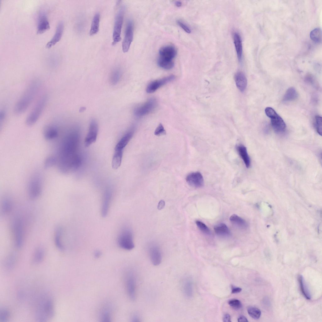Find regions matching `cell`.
Wrapping results in <instances>:
<instances>
[{
    "instance_id": "1",
    "label": "cell",
    "mask_w": 322,
    "mask_h": 322,
    "mask_svg": "<svg viewBox=\"0 0 322 322\" xmlns=\"http://www.w3.org/2000/svg\"><path fill=\"white\" fill-rule=\"evenodd\" d=\"M78 136L76 130H73L63 139L60 146L58 160V168L62 173H67L80 161L75 153Z\"/></svg>"
},
{
    "instance_id": "2",
    "label": "cell",
    "mask_w": 322,
    "mask_h": 322,
    "mask_svg": "<svg viewBox=\"0 0 322 322\" xmlns=\"http://www.w3.org/2000/svg\"><path fill=\"white\" fill-rule=\"evenodd\" d=\"M40 81L36 79L31 81L16 103L14 109L16 115H19L27 109L36 96L41 85Z\"/></svg>"
},
{
    "instance_id": "3",
    "label": "cell",
    "mask_w": 322,
    "mask_h": 322,
    "mask_svg": "<svg viewBox=\"0 0 322 322\" xmlns=\"http://www.w3.org/2000/svg\"><path fill=\"white\" fill-rule=\"evenodd\" d=\"M177 53L175 47L171 45H167L161 47L159 51V56L157 60L158 65L161 68L167 70L172 69L174 66L173 59Z\"/></svg>"
},
{
    "instance_id": "4",
    "label": "cell",
    "mask_w": 322,
    "mask_h": 322,
    "mask_svg": "<svg viewBox=\"0 0 322 322\" xmlns=\"http://www.w3.org/2000/svg\"><path fill=\"white\" fill-rule=\"evenodd\" d=\"M117 241L118 246L123 249L130 250L134 248L133 234L130 228L128 226L123 227L118 235Z\"/></svg>"
},
{
    "instance_id": "5",
    "label": "cell",
    "mask_w": 322,
    "mask_h": 322,
    "mask_svg": "<svg viewBox=\"0 0 322 322\" xmlns=\"http://www.w3.org/2000/svg\"><path fill=\"white\" fill-rule=\"evenodd\" d=\"M47 101L46 95L43 96L38 100L26 118L25 123L27 126H31L37 121L44 109Z\"/></svg>"
},
{
    "instance_id": "6",
    "label": "cell",
    "mask_w": 322,
    "mask_h": 322,
    "mask_svg": "<svg viewBox=\"0 0 322 322\" xmlns=\"http://www.w3.org/2000/svg\"><path fill=\"white\" fill-rule=\"evenodd\" d=\"M265 112L266 115L270 119L271 125L274 131L278 133L283 132L286 126L282 118L271 107L266 108Z\"/></svg>"
},
{
    "instance_id": "7",
    "label": "cell",
    "mask_w": 322,
    "mask_h": 322,
    "mask_svg": "<svg viewBox=\"0 0 322 322\" xmlns=\"http://www.w3.org/2000/svg\"><path fill=\"white\" fill-rule=\"evenodd\" d=\"M42 191V183L40 176L37 175H35L31 178L28 184V196L31 199H36L40 196Z\"/></svg>"
},
{
    "instance_id": "8",
    "label": "cell",
    "mask_w": 322,
    "mask_h": 322,
    "mask_svg": "<svg viewBox=\"0 0 322 322\" xmlns=\"http://www.w3.org/2000/svg\"><path fill=\"white\" fill-rule=\"evenodd\" d=\"M125 10L124 7H122L116 15L113 35L112 45H114L121 40V33Z\"/></svg>"
},
{
    "instance_id": "9",
    "label": "cell",
    "mask_w": 322,
    "mask_h": 322,
    "mask_svg": "<svg viewBox=\"0 0 322 322\" xmlns=\"http://www.w3.org/2000/svg\"><path fill=\"white\" fill-rule=\"evenodd\" d=\"M40 305L37 315L38 319L40 321H45L48 318L53 316L54 314L53 304L50 299H48L42 303Z\"/></svg>"
},
{
    "instance_id": "10",
    "label": "cell",
    "mask_w": 322,
    "mask_h": 322,
    "mask_svg": "<svg viewBox=\"0 0 322 322\" xmlns=\"http://www.w3.org/2000/svg\"><path fill=\"white\" fill-rule=\"evenodd\" d=\"M13 225L15 245L17 248H19L22 246L24 240L23 228L21 220L19 218H16Z\"/></svg>"
},
{
    "instance_id": "11",
    "label": "cell",
    "mask_w": 322,
    "mask_h": 322,
    "mask_svg": "<svg viewBox=\"0 0 322 322\" xmlns=\"http://www.w3.org/2000/svg\"><path fill=\"white\" fill-rule=\"evenodd\" d=\"M157 105L156 99L150 98L143 104L136 107L134 110V114L137 117L147 115L153 111L156 108Z\"/></svg>"
},
{
    "instance_id": "12",
    "label": "cell",
    "mask_w": 322,
    "mask_h": 322,
    "mask_svg": "<svg viewBox=\"0 0 322 322\" xmlns=\"http://www.w3.org/2000/svg\"><path fill=\"white\" fill-rule=\"evenodd\" d=\"M98 130V127L97 122L94 119H92L90 123L88 132L84 141V144L86 147L89 146L96 142Z\"/></svg>"
},
{
    "instance_id": "13",
    "label": "cell",
    "mask_w": 322,
    "mask_h": 322,
    "mask_svg": "<svg viewBox=\"0 0 322 322\" xmlns=\"http://www.w3.org/2000/svg\"><path fill=\"white\" fill-rule=\"evenodd\" d=\"M133 23L131 20H129L126 25L125 36L122 44V50L124 53H126L128 51L133 41Z\"/></svg>"
},
{
    "instance_id": "14",
    "label": "cell",
    "mask_w": 322,
    "mask_h": 322,
    "mask_svg": "<svg viewBox=\"0 0 322 322\" xmlns=\"http://www.w3.org/2000/svg\"><path fill=\"white\" fill-rule=\"evenodd\" d=\"M175 79L174 75H171L152 81L147 86L146 92L148 93H153L162 86L173 80Z\"/></svg>"
},
{
    "instance_id": "15",
    "label": "cell",
    "mask_w": 322,
    "mask_h": 322,
    "mask_svg": "<svg viewBox=\"0 0 322 322\" xmlns=\"http://www.w3.org/2000/svg\"><path fill=\"white\" fill-rule=\"evenodd\" d=\"M187 183L191 186L195 188H200L204 185V180L202 174L199 172L191 173L186 178Z\"/></svg>"
},
{
    "instance_id": "16",
    "label": "cell",
    "mask_w": 322,
    "mask_h": 322,
    "mask_svg": "<svg viewBox=\"0 0 322 322\" xmlns=\"http://www.w3.org/2000/svg\"><path fill=\"white\" fill-rule=\"evenodd\" d=\"M149 255L152 264L154 265H159L162 260V255L159 246L155 243H151L149 247Z\"/></svg>"
},
{
    "instance_id": "17",
    "label": "cell",
    "mask_w": 322,
    "mask_h": 322,
    "mask_svg": "<svg viewBox=\"0 0 322 322\" xmlns=\"http://www.w3.org/2000/svg\"><path fill=\"white\" fill-rule=\"evenodd\" d=\"M50 28V25L46 12L41 10L38 18L37 34H42Z\"/></svg>"
},
{
    "instance_id": "18",
    "label": "cell",
    "mask_w": 322,
    "mask_h": 322,
    "mask_svg": "<svg viewBox=\"0 0 322 322\" xmlns=\"http://www.w3.org/2000/svg\"><path fill=\"white\" fill-rule=\"evenodd\" d=\"M126 285L129 297L134 300L136 298V282L134 275L132 272H130L126 275Z\"/></svg>"
},
{
    "instance_id": "19",
    "label": "cell",
    "mask_w": 322,
    "mask_h": 322,
    "mask_svg": "<svg viewBox=\"0 0 322 322\" xmlns=\"http://www.w3.org/2000/svg\"><path fill=\"white\" fill-rule=\"evenodd\" d=\"M112 197L111 190L109 189L106 190L103 195L101 207V214L103 217H105L108 214Z\"/></svg>"
},
{
    "instance_id": "20",
    "label": "cell",
    "mask_w": 322,
    "mask_h": 322,
    "mask_svg": "<svg viewBox=\"0 0 322 322\" xmlns=\"http://www.w3.org/2000/svg\"><path fill=\"white\" fill-rule=\"evenodd\" d=\"M64 24L62 21L58 23L56 30L55 33L51 40L47 42L46 47L49 48L58 42L60 40L63 32Z\"/></svg>"
},
{
    "instance_id": "21",
    "label": "cell",
    "mask_w": 322,
    "mask_h": 322,
    "mask_svg": "<svg viewBox=\"0 0 322 322\" xmlns=\"http://www.w3.org/2000/svg\"><path fill=\"white\" fill-rule=\"evenodd\" d=\"M134 132V128H132L121 139L115 146V150H123L132 137Z\"/></svg>"
},
{
    "instance_id": "22",
    "label": "cell",
    "mask_w": 322,
    "mask_h": 322,
    "mask_svg": "<svg viewBox=\"0 0 322 322\" xmlns=\"http://www.w3.org/2000/svg\"><path fill=\"white\" fill-rule=\"evenodd\" d=\"M236 86L241 92H244L247 86V79L244 74L242 72H237L235 76Z\"/></svg>"
},
{
    "instance_id": "23",
    "label": "cell",
    "mask_w": 322,
    "mask_h": 322,
    "mask_svg": "<svg viewBox=\"0 0 322 322\" xmlns=\"http://www.w3.org/2000/svg\"><path fill=\"white\" fill-rule=\"evenodd\" d=\"M58 131L56 126L53 125H49L45 128L43 136L45 139L47 140H53L58 136Z\"/></svg>"
},
{
    "instance_id": "24",
    "label": "cell",
    "mask_w": 322,
    "mask_h": 322,
    "mask_svg": "<svg viewBox=\"0 0 322 322\" xmlns=\"http://www.w3.org/2000/svg\"><path fill=\"white\" fill-rule=\"evenodd\" d=\"M236 149L246 166L247 168H249L251 165V161L246 147L244 145H240L236 146Z\"/></svg>"
},
{
    "instance_id": "25",
    "label": "cell",
    "mask_w": 322,
    "mask_h": 322,
    "mask_svg": "<svg viewBox=\"0 0 322 322\" xmlns=\"http://www.w3.org/2000/svg\"><path fill=\"white\" fill-rule=\"evenodd\" d=\"M233 38L237 58L238 60L240 61L242 59V39L240 35L236 32L234 33Z\"/></svg>"
},
{
    "instance_id": "26",
    "label": "cell",
    "mask_w": 322,
    "mask_h": 322,
    "mask_svg": "<svg viewBox=\"0 0 322 322\" xmlns=\"http://www.w3.org/2000/svg\"><path fill=\"white\" fill-rule=\"evenodd\" d=\"M62 229L60 227L56 229L55 233L54 241L56 247L60 251H63L64 249L62 240Z\"/></svg>"
},
{
    "instance_id": "27",
    "label": "cell",
    "mask_w": 322,
    "mask_h": 322,
    "mask_svg": "<svg viewBox=\"0 0 322 322\" xmlns=\"http://www.w3.org/2000/svg\"><path fill=\"white\" fill-rule=\"evenodd\" d=\"M230 222L236 226L242 229H245L247 225L246 221L236 214H234L230 218Z\"/></svg>"
},
{
    "instance_id": "28",
    "label": "cell",
    "mask_w": 322,
    "mask_h": 322,
    "mask_svg": "<svg viewBox=\"0 0 322 322\" xmlns=\"http://www.w3.org/2000/svg\"><path fill=\"white\" fill-rule=\"evenodd\" d=\"M123 153V150H115L112 162V166L113 169H117L120 166Z\"/></svg>"
},
{
    "instance_id": "29",
    "label": "cell",
    "mask_w": 322,
    "mask_h": 322,
    "mask_svg": "<svg viewBox=\"0 0 322 322\" xmlns=\"http://www.w3.org/2000/svg\"><path fill=\"white\" fill-rule=\"evenodd\" d=\"M214 230L218 235L226 236L230 235V231L227 226L225 224L221 223L214 226Z\"/></svg>"
},
{
    "instance_id": "30",
    "label": "cell",
    "mask_w": 322,
    "mask_h": 322,
    "mask_svg": "<svg viewBox=\"0 0 322 322\" xmlns=\"http://www.w3.org/2000/svg\"><path fill=\"white\" fill-rule=\"evenodd\" d=\"M122 75L121 68L117 67L112 71L110 76V81L113 85L117 84L120 81Z\"/></svg>"
},
{
    "instance_id": "31",
    "label": "cell",
    "mask_w": 322,
    "mask_h": 322,
    "mask_svg": "<svg viewBox=\"0 0 322 322\" xmlns=\"http://www.w3.org/2000/svg\"><path fill=\"white\" fill-rule=\"evenodd\" d=\"M298 97V94L296 89L293 87L289 88L286 92L283 98L285 102L292 101L296 100Z\"/></svg>"
},
{
    "instance_id": "32",
    "label": "cell",
    "mask_w": 322,
    "mask_h": 322,
    "mask_svg": "<svg viewBox=\"0 0 322 322\" xmlns=\"http://www.w3.org/2000/svg\"><path fill=\"white\" fill-rule=\"evenodd\" d=\"M100 15L98 13H97L93 18L89 34L91 36L96 34L99 30Z\"/></svg>"
},
{
    "instance_id": "33",
    "label": "cell",
    "mask_w": 322,
    "mask_h": 322,
    "mask_svg": "<svg viewBox=\"0 0 322 322\" xmlns=\"http://www.w3.org/2000/svg\"><path fill=\"white\" fill-rule=\"evenodd\" d=\"M100 318L102 321L108 322L111 320V309L108 305L103 307L100 313Z\"/></svg>"
},
{
    "instance_id": "34",
    "label": "cell",
    "mask_w": 322,
    "mask_h": 322,
    "mask_svg": "<svg viewBox=\"0 0 322 322\" xmlns=\"http://www.w3.org/2000/svg\"><path fill=\"white\" fill-rule=\"evenodd\" d=\"M298 279L302 293L307 299H310L311 298L310 294L304 281L303 277L302 275H300L298 276Z\"/></svg>"
},
{
    "instance_id": "35",
    "label": "cell",
    "mask_w": 322,
    "mask_h": 322,
    "mask_svg": "<svg viewBox=\"0 0 322 322\" xmlns=\"http://www.w3.org/2000/svg\"><path fill=\"white\" fill-rule=\"evenodd\" d=\"M311 39L316 43H320L322 41V30L320 28H316L310 32V34Z\"/></svg>"
},
{
    "instance_id": "36",
    "label": "cell",
    "mask_w": 322,
    "mask_h": 322,
    "mask_svg": "<svg viewBox=\"0 0 322 322\" xmlns=\"http://www.w3.org/2000/svg\"><path fill=\"white\" fill-rule=\"evenodd\" d=\"M12 202L9 198L6 197L3 200L1 208L3 214H6L9 213L12 209Z\"/></svg>"
},
{
    "instance_id": "37",
    "label": "cell",
    "mask_w": 322,
    "mask_h": 322,
    "mask_svg": "<svg viewBox=\"0 0 322 322\" xmlns=\"http://www.w3.org/2000/svg\"><path fill=\"white\" fill-rule=\"evenodd\" d=\"M45 251L41 247L38 248L36 250L33 256V261L35 264L40 263L44 258Z\"/></svg>"
},
{
    "instance_id": "38",
    "label": "cell",
    "mask_w": 322,
    "mask_h": 322,
    "mask_svg": "<svg viewBox=\"0 0 322 322\" xmlns=\"http://www.w3.org/2000/svg\"><path fill=\"white\" fill-rule=\"evenodd\" d=\"M183 287L185 295L188 297H191L192 294V286L190 280L186 279L184 282Z\"/></svg>"
},
{
    "instance_id": "39",
    "label": "cell",
    "mask_w": 322,
    "mask_h": 322,
    "mask_svg": "<svg viewBox=\"0 0 322 322\" xmlns=\"http://www.w3.org/2000/svg\"><path fill=\"white\" fill-rule=\"evenodd\" d=\"M247 310L249 315L253 319H258L260 317L261 312L258 308L251 307L248 308Z\"/></svg>"
},
{
    "instance_id": "40",
    "label": "cell",
    "mask_w": 322,
    "mask_h": 322,
    "mask_svg": "<svg viewBox=\"0 0 322 322\" xmlns=\"http://www.w3.org/2000/svg\"><path fill=\"white\" fill-rule=\"evenodd\" d=\"M58 159L54 156H49L45 159L44 162V167L47 169L52 167L57 162Z\"/></svg>"
},
{
    "instance_id": "41",
    "label": "cell",
    "mask_w": 322,
    "mask_h": 322,
    "mask_svg": "<svg viewBox=\"0 0 322 322\" xmlns=\"http://www.w3.org/2000/svg\"><path fill=\"white\" fill-rule=\"evenodd\" d=\"M196 224L198 228L202 232L208 235L210 234V230L203 222L199 220H197L196 221Z\"/></svg>"
},
{
    "instance_id": "42",
    "label": "cell",
    "mask_w": 322,
    "mask_h": 322,
    "mask_svg": "<svg viewBox=\"0 0 322 322\" xmlns=\"http://www.w3.org/2000/svg\"><path fill=\"white\" fill-rule=\"evenodd\" d=\"M228 304L233 309L235 310L240 309L242 306L241 302L236 299L230 300L228 302Z\"/></svg>"
},
{
    "instance_id": "43",
    "label": "cell",
    "mask_w": 322,
    "mask_h": 322,
    "mask_svg": "<svg viewBox=\"0 0 322 322\" xmlns=\"http://www.w3.org/2000/svg\"><path fill=\"white\" fill-rule=\"evenodd\" d=\"M315 127L318 133L320 136L322 135V119L321 116H316L315 117Z\"/></svg>"
},
{
    "instance_id": "44",
    "label": "cell",
    "mask_w": 322,
    "mask_h": 322,
    "mask_svg": "<svg viewBox=\"0 0 322 322\" xmlns=\"http://www.w3.org/2000/svg\"><path fill=\"white\" fill-rule=\"evenodd\" d=\"M9 315L8 311L5 309L3 308L0 310V321L1 322H5L7 321Z\"/></svg>"
},
{
    "instance_id": "45",
    "label": "cell",
    "mask_w": 322,
    "mask_h": 322,
    "mask_svg": "<svg viewBox=\"0 0 322 322\" xmlns=\"http://www.w3.org/2000/svg\"><path fill=\"white\" fill-rule=\"evenodd\" d=\"M165 134L166 131L163 125L161 124H159L154 131V134L156 136H160Z\"/></svg>"
},
{
    "instance_id": "46",
    "label": "cell",
    "mask_w": 322,
    "mask_h": 322,
    "mask_svg": "<svg viewBox=\"0 0 322 322\" xmlns=\"http://www.w3.org/2000/svg\"><path fill=\"white\" fill-rule=\"evenodd\" d=\"M177 23L186 32L190 33L191 31L190 28L180 20H178Z\"/></svg>"
},
{
    "instance_id": "47",
    "label": "cell",
    "mask_w": 322,
    "mask_h": 322,
    "mask_svg": "<svg viewBox=\"0 0 322 322\" xmlns=\"http://www.w3.org/2000/svg\"><path fill=\"white\" fill-rule=\"evenodd\" d=\"M242 290V289L239 287L232 286L231 289L232 293H237L240 292Z\"/></svg>"
},
{
    "instance_id": "48",
    "label": "cell",
    "mask_w": 322,
    "mask_h": 322,
    "mask_svg": "<svg viewBox=\"0 0 322 322\" xmlns=\"http://www.w3.org/2000/svg\"><path fill=\"white\" fill-rule=\"evenodd\" d=\"M5 117V113L4 110H1L0 112V125L4 120Z\"/></svg>"
},
{
    "instance_id": "49",
    "label": "cell",
    "mask_w": 322,
    "mask_h": 322,
    "mask_svg": "<svg viewBox=\"0 0 322 322\" xmlns=\"http://www.w3.org/2000/svg\"><path fill=\"white\" fill-rule=\"evenodd\" d=\"M223 320L225 322H231L230 315L227 314H225L223 317Z\"/></svg>"
},
{
    "instance_id": "50",
    "label": "cell",
    "mask_w": 322,
    "mask_h": 322,
    "mask_svg": "<svg viewBox=\"0 0 322 322\" xmlns=\"http://www.w3.org/2000/svg\"><path fill=\"white\" fill-rule=\"evenodd\" d=\"M165 205V202L163 200H161L158 203V209L160 210L163 208Z\"/></svg>"
},
{
    "instance_id": "51",
    "label": "cell",
    "mask_w": 322,
    "mask_h": 322,
    "mask_svg": "<svg viewBox=\"0 0 322 322\" xmlns=\"http://www.w3.org/2000/svg\"><path fill=\"white\" fill-rule=\"evenodd\" d=\"M237 321L239 322H247L248 321L246 318L243 316H241L239 317L237 319Z\"/></svg>"
},
{
    "instance_id": "52",
    "label": "cell",
    "mask_w": 322,
    "mask_h": 322,
    "mask_svg": "<svg viewBox=\"0 0 322 322\" xmlns=\"http://www.w3.org/2000/svg\"><path fill=\"white\" fill-rule=\"evenodd\" d=\"M132 321L138 322L139 321V318L136 314H134L132 317Z\"/></svg>"
},
{
    "instance_id": "53",
    "label": "cell",
    "mask_w": 322,
    "mask_h": 322,
    "mask_svg": "<svg viewBox=\"0 0 322 322\" xmlns=\"http://www.w3.org/2000/svg\"><path fill=\"white\" fill-rule=\"evenodd\" d=\"M94 256L96 258H99L102 255V253L99 250H96L94 253Z\"/></svg>"
},
{
    "instance_id": "54",
    "label": "cell",
    "mask_w": 322,
    "mask_h": 322,
    "mask_svg": "<svg viewBox=\"0 0 322 322\" xmlns=\"http://www.w3.org/2000/svg\"><path fill=\"white\" fill-rule=\"evenodd\" d=\"M175 5L177 7H180L182 5L181 2L179 1H176L175 2Z\"/></svg>"
}]
</instances>
